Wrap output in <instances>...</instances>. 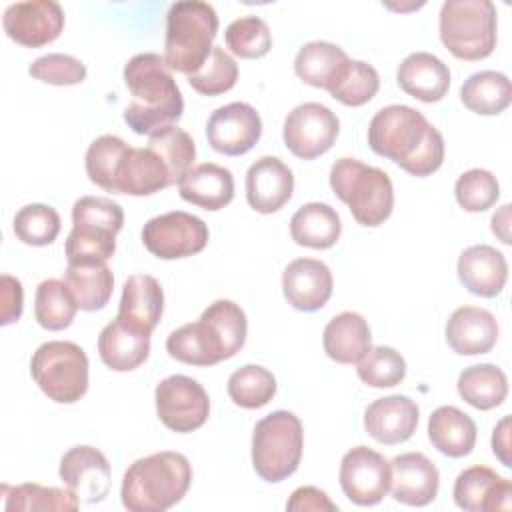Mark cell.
<instances>
[{
	"label": "cell",
	"instance_id": "12",
	"mask_svg": "<svg viewBox=\"0 0 512 512\" xmlns=\"http://www.w3.org/2000/svg\"><path fill=\"white\" fill-rule=\"evenodd\" d=\"M156 414L172 432H194L208 420L210 400L202 384L184 374H172L154 390Z\"/></svg>",
	"mask_w": 512,
	"mask_h": 512
},
{
	"label": "cell",
	"instance_id": "52",
	"mask_svg": "<svg viewBox=\"0 0 512 512\" xmlns=\"http://www.w3.org/2000/svg\"><path fill=\"white\" fill-rule=\"evenodd\" d=\"M492 232L504 242L510 244V204H504L494 216H492Z\"/></svg>",
	"mask_w": 512,
	"mask_h": 512
},
{
	"label": "cell",
	"instance_id": "20",
	"mask_svg": "<svg viewBox=\"0 0 512 512\" xmlns=\"http://www.w3.org/2000/svg\"><path fill=\"white\" fill-rule=\"evenodd\" d=\"M330 268L316 258H296L282 272V292L288 304L302 312L320 310L332 296Z\"/></svg>",
	"mask_w": 512,
	"mask_h": 512
},
{
	"label": "cell",
	"instance_id": "22",
	"mask_svg": "<svg viewBox=\"0 0 512 512\" xmlns=\"http://www.w3.org/2000/svg\"><path fill=\"white\" fill-rule=\"evenodd\" d=\"M294 192L292 170L276 156L258 158L246 172V200L260 214L278 212Z\"/></svg>",
	"mask_w": 512,
	"mask_h": 512
},
{
	"label": "cell",
	"instance_id": "50",
	"mask_svg": "<svg viewBox=\"0 0 512 512\" xmlns=\"http://www.w3.org/2000/svg\"><path fill=\"white\" fill-rule=\"evenodd\" d=\"M290 512H336L338 506L328 498V494L316 486H300L292 492L286 502Z\"/></svg>",
	"mask_w": 512,
	"mask_h": 512
},
{
	"label": "cell",
	"instance_id": "21",
	"mask_svg": "<svg viewBox=\"0 0 512 512\" xmlns=\"http://www.w3.org/2000/svg\"><path fill=\"white\" fill-rule=\"evenodd\" d=\"M440 486L438 468L422 452H406L390 462V492L408 506L430 504Z\"/></svg>",
	"mask_w": 512,
	"mask_h": 512
},
{
	"label": "cell",
	"instance_id": "32",
	"mask_svg": "<svg viewBox=\"0 0 512 512\" xmlns=\"http://www.w3.org/2000/svg\"><path fill=\"white\" fill-rule=\"evenodd\" d=\"M340 232L338 212L324 202H308L290 218V236L298 246L326 250L338 242Z\"/></svg>",
	"mask_w": 512,
	"mask_h": 512
},
{
	"label": "cell",
	"instance_id": "44",
	"mask_svg": "<svg viewBox=\"0 0 512 512\" xmlns=\"http://www.w3.org/2000/svg\"><path fill=\"white\" fill-rule=\"evenodd\" d=\"M226 46L240 58H262L272 48V34L268 24L258 16H242L228 24L224 32Z\"/></svg>",
	"mask_w": 512,
	"mask_h": 512
},
{
	"label": "cell",
	"instance_id": "7",
	"mask_svg": "<svg viewBox=\"0 0 512 512\" xmlns=\"http://www.w3.org/2000/svg\"><path fill=\"white\" fill-rule=\"evenodd\" d=\"M124 210L106 196H82L72 206V230L64 244L68 264L106 262L116 250Z\"/></svg>",
	"mask_w": 512,
	"mask_h": 512
},
{
	"label": "cell",
	"instance_id": "41",
	"mask_svg": "<svg viewBox=\"0 0 512 512\" xmlns=\"http://www.w3.org/2000/svg\"><path fill=\"white\" fill-rule=\"evenodd\" d=\"M148 148L154 150L166 164L172 184H178L196 160V146L192 136L176 124L150 134Z\"/></svg>",
	"mask_w": 512,
	"mask_h": 512
},
{
	"label": "cell",
	"instance_id": "46",
	"mask_svg": "<svg viewBox=\"0 0 512 512\" xmlns=\"http://www.w3.org/2000/svg\"><path fill=\"white\" fill-rule=\"evenodd\" d=\"M456 202L466 212H484L492 208L500 196L496 176L484 168H472L458 176L454 184Z\"/></svg>",
	"mask_w": 512,
	"mask_h": 512
},
{
	"label": "cell",
	"instance_id": "25",
	"mask_svg": "<svg viewBox=\"0 0 512 512\" xmlns=\"http://www.w3.org/2000/svg\"><path fill=\"white\" fill-rule=\"evenodd\" d=\"M446 342L462 356L486 354L498 340V322L492 312L478 306L456 308L446 322Z\"/></svg>",
	"mask_w": 512,
	"mask_h": 512
},
{
	"label": "cell",
	"instance_id": "5",
	"mask_svg": "<svg viewBox=\"0 0 512 512\" xmlns=\"http://www.w3.org/2000/svg\"><path fill=\"white\" fill-rule=\"evenodd\" d=\"M218 32V14L202 0L174 2L166 14L164 62L170 70L194 74L212 52Z\"/></svg>",
	"mask_w": 512,
	"mask_h": 512
},
{
	"label": "cell",
	"instance_id": "36",
	"mask_svg": "<svg viewBox=\"0 0 512 512\" xmlns=\"http://www.w3.org/2000/svg\"><path fill=\"white\" fill-rule=\"evenodd\" d=\"M348 60L350 58L340 46L326 40H312L298 50L294 58V72L302 82L326 90Z\"/></svg>",
	"mask_w": 512,
	"mask_h": 512
},
{
	"label": "cell",
	"instance_id": "19",
	"mask_svg": "<svg viewBox=\"0 0 512 512\" xmlns=\"http://www.w3.org/2000/svg\"><path fill=\"white\" fill-rule=\"evenodd\" d=\"M454 502L468 512H496L512 508V484L492 468L476 464L456 476Z\"/></svg>",
	"mask_w": 512,
	"mask_h": 512
},
{
	"label": "cell",
	"instance_id": "45",
	"mask_svg": "<svg viewBox=\"0 0 512 512\" xmlns=\"http://www.w3.org/2000/svg\"><path fill=\"white\" fill-rule=\"evenodd\" d=\"M60 232V216L48 204H26L14 216V234L28 246H48Z\"/></svg>",
	"mask_w": 512,
	"mask_h": 512
},
{
	"label": "cell",
	"instance_id": "13",
	"mask_svg": "<svg viewBox=\"0 0 512 512\" xmlns=\"http://www.w3.org/2000/svg\"><path fill=\"white\" fill-rule=\"evenodd\" d=\"M340 132L338 116L320 102H304L288 112L284 120V144L302 158L314 160L328 152Z\"/></svg>",
	"mask_w": 512,
	"mask_h": 512
},
{
	"label": "cell",
	"instance_id": "23",
	"mask_svg": "<svg viewBox=\"0 0 512 512\" xmlns=\"http://www.w3.org/2000/svg\"><path fill=\"white\" fill-rule=\"evenodd\" d=\"M420 410L408 396L392 394L374 400L364 410V428L380 444L392 446L412 438Z\"/></svg>",
	"mask_w": 512,
	"mask_h": 512
},
{
	"label": "cell",
	"instance_id": "1",
	"mask_svg": "<svg viewBox=\"0 0 512 512\" xmlns=\"http://www.w3.org/2000/svg\"><path fill=\"white\" fill-rule=\"evenodd\" d=\"M368 144L412 176H430L444 162V138L420 110L406 104L380 108L368 124Z\"/></svg>",
	"mask_w": 512,
	"mask_h": 512
},
{
	"label": "cell",
	"instance_id": "17",
	"mask_svg": "<svg viewBox=\"0 0 512 512\" xmlns=\"http://www.w3.org/2000/svg\"><path fill=\"white\" fill-rule=\"evenodd\" d=\"M58 474L78 500L92 504L108 496L112 470L106 456L94 446L70 448L60 460Z\"/></svg>",
	"mask_w": 512,
	"mask_h": 512
},
{
	"label": "cell",
	"instance_id": "4",
	"mask_svg": "<svg viewBox=\"0 0 512 512\" xmlns=\"http://www.w3.org/2000/svg\"><path fill=\"white\" fill-rule=\"evenodd\" d=\"M192 482V466L180 452H154L124 472L120 498L130 512H164L178 504Z\"/></svg>",
	"mask_w": 512,
	"mask_h": 512
},
{
	"label": "cell",
	"instance_id": "35",
	"mask_svg": "<svg viewBox=\"0 0 512 512\" xmlns=\"http://www.w3.org/2000/svg\"><path fill=\"white\" fill-rule=\"evenodd\" d=\"M458 394L478 410H492L506 400V374L494 364H474L460 372L456 380Z\"/></svg>",
	"mask_w": 512,
	"mask_h": 512
},
{
	"label": "cell",
	"instance_id": "29",
	"mask_svg": "<svg viewBox=\"0 0 512 512\" xmlns=\"http://www.w3.org/2000/svg\"><path fill=\"white\" fill-rule=\"evenodd\" d=\"M178 192L182 200L204 208V210H220L228 206L234 198V176L228 168L204 162L192 166L178 182Z\"/></svg>",
	"mask_w": 512,
	"mask_h": 512
},
{
	"label": "cell",
	"instance_id": "31",
	"mask_svg": "<svg viewBox=\"0 0 512 512\" xmlns=\"http://www.w3.org/2000/svg\"><path fill=\"white\" fill-rule=\"evenodd\" d=\"M476 432V422L456 406H438L428 418V438L448 458L470 454L476 444Z\"/></svg>",
	"mask_w": 512,
	"mask_h": 512
},
{
	"label": "cell",
	"instance_id": "14",
	"mask_svg": "<svg viewBox=\"0 0 512 512\" xmlns=\"http://www.w3.org/2000/svg\"><path fill=\"white\" fill-rule=\"evenodd\" d=\"M338 480L350 502L374 506L390 490V462L368 446H356L342 456Z\"/></svg>",
	"mask_w": 512,
	"mask_h": 512
},
{
	"label": "cell",
	"instance_id": "37",
	"mask_svg": "<svg viewBox=\"0 0 512 512\" xmlns=\"http://www.w3.org/2000/svg\"><path fill=\"white\" fill-rule=\"evenodd\" d=\"M6 502V512H36V510H78L80 500L68 488L40 486L34 482H24L18 486H2Z\"/></svg>",
	"mask_w": 512,
	"mask_h": 512
},
{
	"label": "cell",
	"instance_id": "48",
	"mask_svg": "<svg viewBox=\"0 0 512 512\" xmlns=\"http://www.w3.org/2000/svg\"><path fill=\"white\" fill-rule=\"evenodd\" d=\"M28 74L36 80H42L46 84H54V86H74L84 82L86 78V66L70 56V54H60V52H52L46 56L36 58L30 68Z\"/></svg>",
	"mask_w": 512,
	"mask_h": 512
},
{
	"label": "cell",
	"instance_id": "34",
	"mask_svg": "<svg viewBox=\"0 0 512 512\" xmlns=\"http://www.w3.org/2000/svg\"><path fill=\"white\" fill-rule=\"evenodd\" d=\"M64 282L76 298L80 310H102L114 290V276L106 262L92 264H68Z\"/></svg>",
	"mask_w": 512,
	"mask_h": 512
},
{
	"label": "cell",
	"instance_id": "43",
	"mask_svg": "<svg viewBox=\"0 0 512 512\" xmlns=\"http://www.w3.org/2000/svg\"><path fill=\"white\" fill-rule=\"evenodd\" d=\"M186 80L198 94L218 96L234 88L238 80V64L222 46H214L202 68L188 74Z\"/></svg>",
	"mask_w": 512,
	"mask_h": 512
},
{
	"label": "cell",
	"instance_id": "2",
	"mask_svg": "<svg viewBox=\"0 0 512 512\" xmlns=\"http://www.w3.org/2000/svg\"><path fill=\"white\" fill-rule=\"evenodd\" d=\"M124 84L132 96L124 108V122L136 134L150 136L180 120L184 100L164 56L154 52L132 56L124 66Z\"/></svg>",
	"mask_w": 512,
	"mask_h": 512
},
{
	"label": "cell",
	"instance_id": "24",
	"mask_svg": "<svg viewBox=\"0 0 512 512\" xmlns=\"http://www.w3.org/2000/svg\"><path fill=\"white\" fill-rule=\"evenodd\" d=\"M458 278L470 294L494 298L508 280V262L500 250L488 244H474L458 258Z\"/></svg>",
	"mask_w": 512,
	"mask_h": 512
},
{
	"label": "cell",
	"instance_id": "38",
	"mask_svg": "<svg viewBox=\"0 0 512 512\" xmlns=\"http://www.w3.org/2000/svg\"><path fill=\"white\" fill-rule=\"evenodd\" d=\"M78 304L68 284L58 278H48L38 284L34 298V316L46 330H64L72 324Z\"/></svg>",
	"mask_w": 512,
	"mask_h": 512
},
{
	"label": "cell",
	"instance_id": "18",
	"mask_svg": "<svg viewBox=\"0 0 512 512\" xmlns=\"http://www.w3.org/2000/svg\"><path fill=\"white\" fill-rule=\"evenodd\" d=\"M172 186L170 172L160 156L146 148H132L120 154L112 178V194L148 196Z\"/></svg>",
	"mask_w": 512,
	"mask_h": 512
},
{
	"label": "cell",
	"instance_id": "51",
	"mask_svg": "<svg viewBox=\"0 0 512 512\" xmlns=\"http://www.w3.org/2000/svg\"><path fill=\"white\" fill-rule=\"evenodd\" d=\"M492 452L506 466H512L510 458V418L504 416L492 430Z\"/></svg>",
	"mask_w": 512,
	"mask_h": 512
},
{
	"label": "cell",
	"instance_id": "33",
	"mask_svg": "<svg viewBox=\"0 0 512 512\" xmlns=\"http://www.w3.org/2000/svg\"><path fill=\"white\" fill-rule=\"evenodd\" d=\"M460 100L470 112L494 116L510 106L512 84L502 72L482 70L464 80L460 88Z\"/></svg>",
	"mask_w": 512,
	"mask_h": 512
},
{
	"label": "cell",
	"instance_id": "10",
	"mask_svg": "<svg viewBox=\"0 0 512 512\" xmlns=\"http://www.w3.org/2000/svg\"><path fill=\"white\" fill-rule=\"evenodd\" d=\"M30 374L50 400L74 404L88 390V356L74 342L50 340L32 354Z\"/></svg>",
	"mask_w": 512,
	"mask_h": 512
},
{
	"label": "cell",
	"instance_id": "49",
	"mask_svg": "<svg viewBox=\"0 0 512 512\" xmlns=\"http://www.w3.org/2000/svg\"><path fill=\"white\" fill-rule=\"evenodd\" d=\"M0 324L8 326L18 322L24 308V290L18 278L10 274L0 276Z\"/></svg>",
	"mask_w": 512,
	"mask_h": 512
},
{
	"label": "cell",
	"instance_id": "8",
	"mask_svg": "<svg viewBox=\"0 0 512 512\" xmlns=\"http://www.w3.org/2000/svg\"><path fill=\"white\" fill-rule=\"evenodd\" d=\"M438 30L452 56L488 58L496 48V6L490 0H446L440 8Z\"/></svg>",
	"mask_w": 512,
	"mask_h": 512
},
{
	"label": "cell",
	"instance_id": "42",
	"mask_svg": "<svg viewBox=\"0 0 512 512\" xmlns=\"http://www.w3.org/2000/svg\"><path fill=\"white\" fill-rule=\"evenodd\" d=\"M356 374L372 388H390L404 380L406 360L392 346H372L358 362Z\"/></svg>",
	"mask_w": 512,
	"mask_h": 512
},
{
	"label": "cell",
	"instance_id": "6",
	"mask_svg": "<svg viewBox=\"0 0 512 512\" xmlns=\"http://www.w3.org/2000/svg\"><path fill=\"white\" fill-rule=\"evenodd\" d=\"M330 188L362 226H380L394 208L390 176L356 158H338L330 168Z\"/></svg>",
	"mask_w": 512,
	"mask_h": 512
},
{
	"label": "cell",
	"instance_id": "40",
	"mask_svg": "<svg viewBox=\"0 0 512 512\" xmlns=\"http://www.w3.org/2000/svg\"><path fill=\"white\" fill-rule=\"evenodd\" d=\"M274 394L276 378L264 366L246 364L234 370L228 378V396L240 408H262L274 398Z\"/></svg>",
	"mask_w": 512,
	"mask_h": 512
},
{
	"label": "cell",
	"instance_id": "28",
	"mask_svg": "<svg viewBox=\"0 0 512 512\" xmlns=\"http://www.w3.org/2000/svg\"><path fill=\"white\" fill-rule=\"evenodd\" d=\"M164 310V292L160 282L150 274H132L124 282L116 318L152 334Z\"/></svg>",
	"mask_w": 512,
	"mask_h": 512
},
{
	"label": "cell",
	"instance_id": "3",
	"mask_svg": "<svg viewBox=\"0 0 512 512\" xmlns=\"http://www.w3.org/2000/svg\"><path fill=\"white\" fill-rule=\"evenodd\" d=\"M246 332L244 310L232 300H216L196 322L172 330L166 338V350L182 364L214 366L244 346Z\"/></svg>",
	"mask_w": 512,
	"mask_h": 512
},
{
	"label": "cell",
	"instance_id": "9",
	"mask_svg": "<svg viewBox=\"0 0 512 512\" xmlns=\"http://www.w3.org/2000/svg\"><path fill=\"white\" fill-rule=\"evenodd\" d=\"M304 450V430L296 414L276 410L256 422L252 466L266 482H282L296 472Z\"/></svg>",
	"mask_w": 512,
	"mask_h": 512
},
{
	"label": "cell",
	"instance_id": "27",
	"mask_svg": "<svg viewBox=\"0 0 512 512\" xmlns=\"http://www.w3.org/2000/svg\"><path fill=\"white\" fill-rule=\"evenodd\" d=\"M98 354L110 370L130 372L146 362L150 354V334L114 318L98 336Z\"/></svg>",
	"mask_w": 512,
	"mask_h": 512
},
{
	"label": "cell",
	"instance_id": "15",
	"mask_svg": "<svg viewBox=\"0 0 512 512\" xmlns=\"http://www.w3.org/2000/svg\"><path fill=\"white\" fill-rule=\"evenodd\" d=\"M10 40L26 48H40L54 42L64 28V10L54 0H26L10 4L2 16Z\"/></svg>",
	"mask_w": 512,
	"mask_h": 512
},
{
	"label": "cell",
	"instance_id": "26",
	"mask_svg": "<svg viewBox=\"0 0 512 512\" xmlns=\"http://www.w3.org/2000/svg\"><path fill=\"white\" fill-rule=\"evenodd\" d=\"M396 80L406 94L432 104L446 96L450 88V70L430 52H412L400 62Z\"/></svg>",
	"mask_w": 512,
	"mask_h": 512
},
{
	"label": "cell",
	"instance_id": "39",
	"mask_svg": "<svg viewBox=\"0 0 512 512\" xmlns=\"http://www.w3.org/2000/svg\"><path fill=\"white\" fill-rule=\"evenodd\" d=\"M378 88L380 76L372 64L362 60H348L326 90L344 106H362L376 96Z\"/></svg>",
	"mask_w": 512,
	"mask_h": 512
},
{
	"label": "cell",
	"instance_id": "16",
	"mask_svg": "<svg viewBox=\"0 0 512 512\" xmlns=\"http://www.w3.org/2000/svg\"><path fill=\"white\" fill-rule=\"evenodd\" d=\"M262 136V120L254 106L230 102L216 108L206 124L208 144L226 156H240L254 148Z\"/></svg>",
	"mask_w": 512,
	"mask_h": 512
},
{
	"label": "cell",
	"instance_id": "30",
	"mask_svg": "<svg viewBox=\"0 0 512 512\" xmlns=\"http://www.w3.org/2000/svg\"><path fill=\"white\" fill-rule=\"evenodd\" d=\"M322 346L338 364H358L372 348L368 322L358 312H340L324 328Z\"/></svg>",
	"mask_w": 512,
	"mask_h": 512
},
{
	"label": "cell",
	"instance_id": "47",
	"mask_svg": "<svg viewBox=\"0 0 512 512\" xmlns=\"http://www.w3.org/2000/svg\"><path fill=\"white\" fill-rule=\"evenodd\" d=\"M126 146L128 144L120 136H112V134H104L88 146L84 166L92 184L100 186L106 192H112L116 162L120 154L126 150Z\"/></svg>",
	"mask_w": 512,
	"mask_h": 512
},
{
	"label": "cell",
	"instance_id": "11",
	"mask_svg": "<svg viewBox=\"0 0 512 512\" xmlns=\"http://www.w3.org/2000/svg\"><path fill=\"white\" fill-rule=\"evenodd\" d=\"M142 242L150 254L162 260L188 258L208 244V226L194 214L172 210L150 218L142 228Z\"/></svg>",
	"mask_w": 512,
	"mask_h": 512
}]
</instances>
